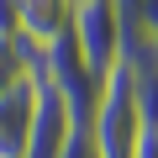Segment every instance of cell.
Listing matches in <instances>:
<instances>
[{
    "label": "cell",
    "instance_id": "cell-1",
    "mask_svg": "<svg viewBox=\"0 0 158 158\" xmlns=\"http://www.w3.org/2000/svg\"><path fill=\"white\" fill-rule=\"evenodd\" d=\"M37 79H42V85L74 111L79 127L90 121V111H95V100H100V85H106V74H95V69L85 63V53L74 48L69 32L53 37L48 48H37Z\"/></svg>",
    "mask_w": 158,
    "mask_h": 158
},
{
    "label": "cell",
    "instance_id": "cell-2",
    "mask_svg": "<svg viewBox=\"0 0 158 158\" xmlns=\"http://www.w3.org/2000/svg\"><path fill=\"white\" fill-rule=\"evenodd\" d=\"M69 37H74V48L85 53V63L95 74H111L127 53V21L116 11V0H79Z\"/></svg>",
    "mask_w": 158,
    "mask_h": 158
},
{
    "label": "cell",
    "instance_id": "cell-3",
    "mask_svg": "<svg viewBox=\"0 0 158 158\" xmlns=\"http://www.w3.org/2000/svg\"><path fill=\"white\" fill-rule=\"evenodd\" d=\"M74 111L37 79V69H32V127H27V158H58L63 153V142L74 137Z\"/></svg>",
    "mask_w": 158,
    "mask_h": 158
},
{
    "label": "cell",
    "instance_id": "cell-4",
    "mask_svg": "<svg viewBox=\"0 0 158 158\" xmlns=\"http://www.w3.org/2000/svg\"><path fill=\"white\" fill-rule=\"evenodd\" d=\"M74 6L79 0H16V32L32 48H48L53 37H63L74 27Z\"/></svg>",
    "mask_w": 158,
    "mask_h": 158
},
{
    "label": "cell",
    "instance_id": "cell-5",
    "mask_svg": "<svg viewBox=\"0 0 158 158\" xmlns=\"http://www.w3.org/2000/svg\"><path fill=\"white\" fill-rule=\"evenodd\" d=\"M27 127H32V79L0 95V158H27Z\"/></svg>",
    "mask_w": 158,
    "mask_h": 158
},
{
    "label": "cell",
    "instance_id": "cell-6",
    "mask_svg": "<svg viewBox=\"0 0 158 158\" xmlns=\"http://www.w3.org/2000/svg\"><path fill=\"white\" fill-rule=\"evenodd\" d=\"M32 63H37V48L21 42V37H0V95L27 85L32 79Z\"/></svg>",
    "mask_w": 158,
    "mask_h": 158
},
{
    "label": "cell",
    "instance_id": "cell-7",
    "mask_svg": "<svg viewBox=\"0 0 158 158\" xmlns=\"http://www.w3.org/2000/svg\"><path fill=\"white\" fill-rule=\"evenodd\" d=\"M58 158H100V153H95V142H90V132H85V127H74V137L63 142V153H58Z\"/></svg>",
    "mask_w": 158,
    "mask_h": 158
},
{
    "label": "cell",
    "instance_id": "cell-8",
    "mask_svg": "<svg viewBox=\"0 0 158 158\" xmlns=\"http://www.w3.org/2000/svg\"><path fill=\"white\" fill-rule=\"evenodd\" d=\"M132 158H158V127H148L142 132V142H137V153Z\"/></svg>",
    "mask_w": 158,
    "mask_h": 158
}]
</instances>
